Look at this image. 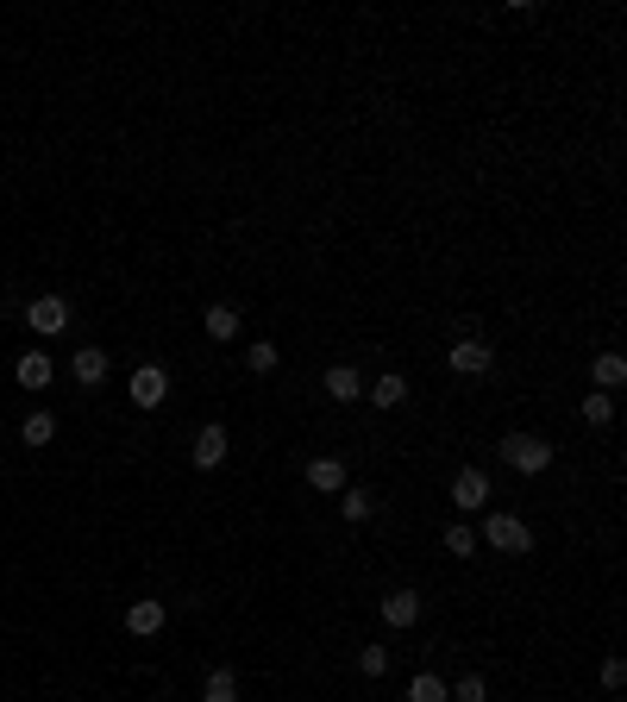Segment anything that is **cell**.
Wrapping results in <instances>:
<instances>
[{
    "mask_svg": "<svg viewBox=\"0 0 627 702\" xmlns=\"http://www.w3.org/2000/svg\"><path fill=\"white\" fill-rule=\"evenodd\" d=\"M496 458L508 464V471H521V477H540V471H552V439H540V433H502Z\"/></svg>",
    "mask_w": 627,
    "mask_h": 702,
    "instance_id": "6da1fadb",
    "label": "cell"
},
{
    "mask_svg": "<svg viewBox=\"0 0 627 702\" xmlns=\"http://www.w3.org/2000/svg\"><path fill=\"white\" fill-rule=\"evenodd\" d=\"M477 546H490V552H502V558H527V552H533V527L521 521V514H483Z\"/></svg>",
    "mask_w": 627,
    "mask_h": 702,
    "instance_id": "7a4b0ae2",
    "label": "cell"
},
{
    "mask_svg": "<svg viewBox=\"0 0 627 702\" xmlns=\"http://www.w3.org/2000/svg\"><path fill=\"white\" fill-rule=\"evenodd\" d=\"M26 326H32L38 339L69 333V301H63V295H38V301H26Z\"/></svg>",
    "mask_w": 627,
    "mask_h": 702,
    "instance_id": "3957f363",
    "label": "cell"
},
{
    "mask_svg": "<svg viewBox=\"0 0 627 702\" xmlns=\"http://www.w3.org/2000/svg\"><path fill=\"white\" fill-rule=\"evenodd\" d=\"M446 364L458 370V377H490V364H496V351H490V345H483L477 333H464V339H458V345L446 351Z\"/></svg>",
    "mask_w": 627,
    "mask_h": 702,
    "instance_id": "277c9868",
    "label": "cell"
},
{
    "mask_svg": "<svg viewBox=\"0 0 627 702\" xmlns=\"http://www.w3.org/2000/svg\"><path fill=\"white\" fill-rule=\"evenodd\" d=\"M226 452H232V433L220 427V420H207V427L195 433V471H220V464H226Z\"/></svg>",
    "mask_w": 627,
    "mask_h": 702,
    "instance_id": "5b68a950",
    "label": "cell"
},
{
    "mask_svg": "<svg viewBox=\"0 0 627 702\" xmlns=\"http://www.w3.org/2000/svg\"><path fill=\"white\" fill-rule=\"evenodd\" d=\"M126 389H132V402H138V408H164V395H170V370H164V364H138Z\"/></svg>",
    "mask_w": 627,
    "mask_h": 702,
    "instance_id": "8992f818",
    "label": "cell"
},
{
    "mask_svg": "<svg viewBox=\"0 0 627 702\" xmlns=\"http://www.w3.org/2000/svg\"><path fill=\"white\" fill-rule=\"evenodd\" d=\"M452 502H458L464 514H490V477H483V471H471V464H464V471L452 477Z\"/></svg>",
    "mask_w": 627,
    "mask_h": 702,
    "instance_id": "52a82bcc",
    "label": "cell"
},
{
    "mask_svg": "<svg viewBox=\"0 0 627 702\" xmlns=\"http://www.w3.org/2000/svg\"><path fill=\"white\" fill-rule=\"evenodd\" d=\"M107 370H113V358L101 345H82V351H69V377H76L82 389H101L107 383Z\"/></svg>",
    "mask_w": 627,
    "mask_h": 702,
    "instance_id": "ba28073f",
    "label": "cell"
},
{
    "mask_svg": "<svg viewBox=\"0 0 627 702\" xmlns=\"http://www.w3.org/2000/svg\"><path fill=\"white\" fill-rule=\"evenodd\" d=\"M164 621H170V602H151V596H145V602H132V608H126V634H132V640L164 634Z\"/></svg>",
    "mask_w": 627,
    "mask_h": 702,
    "instance_id": "9c48e42d",
    "label": "cell"
},
{
    "mask_svg": "<svg viewBox=\"0 0 627 702\" xmlns=\"http://www.w3.org/2000/svg\"><path fill=\"white\" fill-rule=\"evenodd\" d=\"M377 608H383L389 627H414V621H421V590H389Z\"/></svg>",
    "mask_w": 627,
    "mask_h": 702,
    "instance_id": "30bf717a",
    "label": "cell"
},
{
    "mask_svg": "<svg viewBox=\"0 0 627 702\" xmlns=\"http://www.w3.org/2000/svg\"><path fill=\"white\" fill-rule=\"evenodd\" d=\"M13 377H19V389L44 395V389H51V377H57V364L44 358V351H26V358H19V370H13Z\"/></svg>",
    "mask_w": 627,
    "mask_h": 702,
    "instance_id": "8fae6325",
    "label": "cell"
},
{
    "mask_svg": "<svg viewBox=\"0 0 627 702\" xmlns=\"http://www.w3.org/2000/svg\"><path fill=\"white\" fill-rule=\"evenodd\" d=\"M308 489H320V496H339V489H345V458H314V464H308Z\"/></svg>",
    "mask_w": 627,
    "mask_h": 702,
    "instance_id": "7c38bea8",
    "label": "cell"
},
{
    "mask_svg": "<svg viewBox=\"0 0 627 702\" xmlns=\"http://www.w3.org/2000/svg\"><path fill=\"white\" fill-rule=\"evenodd\" d=\"M207 339H220V345H232L239 339V308H232V301H214V308H207Z\"/></svg>",
    "mask_w": 627,
    "mask_h": 702,
    "instance_id": "4fadbf2b",
    "label": "cell"
},
{
    "mask_svg": "<svg viewBox=\"0 0 627 702\" xmlns=\"http://www.w3.org/2000/svg\"><path fill=\"white\" fill-rule=\"evenodd\" d=\"M320 383H327V395H333V402H358V395H364V377H358L352 364H333Z\"/></svg>",
    "mask_w": 627,
    "mask_h": 702,
    "instance_id": "5bb4252c",
    "label": "cell"
},
{
    "mask_svg": "<svg viewBox=\"0 0 627 702\" xmlns=\"http://www.w3.org/2000/svg\"><path fill=\"white\" fill-rule=\"evenodd\" d=\"M370 402H377V408H402L408 402V377H402V370H383V377L370 383Z\"/></svg>",
    "mask_w": 627,
    "mask_h": 702,
    "instance_id": "9a60e30c",
    "label": "cell"
},
{
    "mask_svg": "<svg viewBox=\"0 0 627 702\" xmlns=\"http://www.w3.org/2000/svg\"><path fill=\"white\" fill-rule=\"evenodd\" d=\"M19 439H26V446L32 452H44V446H51V439H57V414H26V420H19Z\"/></svg>",
    "mask_w": 627,
    "mask_h": 702,
    "instance_id": "2e32d148",
    "label": "cell"
},
{
    "mask_svg": "<svg viewBox=\"0 0 627 702\" xmlns=\"http://www.w3.org/2000/svg\"><path fill=\"white\" fill-rule=\"evenodd\" d=\"M339 514H345V521H370V514H377V496L345 483V489H339Z\"/></svg>",
    "mask_w": 627,
    "mask_h": 702,
    "instance_id": "e0dca14e",
    "label": "cell"
},
{
    "mask_svg": "<svg viewBox=\"0 0 627 702\" xmlns=\"http://www.w3.org/2000/svg\"><path fill=\"white\" fill-rule=\"evenodd\" d=\"M408 702H452V684H446V677H433V671H421L408 684Z\"/></svg>",
    "mask_w": 627,
    "mask_h": 702,
    "instance_id": "ac0fdd59",
    "label": "cell"
},
{
    "mask_svg": "<svg viewBox=\"0 0 627 702\" xmlns=\"http://www.w3.org/2000/svg\"><path fill=\"white\" fill-rule=\"evenodd\" d=\"M245 364H251V377H270V370L283 364V351H276L270 339H258V345H245Z\"/></svg>",
    "mask_w": 627,
    "mask_h": 702,
    "instance_id": "d6986e66",
    "label": "cell"
},
{
    "mask_svg": "<svg viewBox=\"0 0 627 702\" xmlns=\"http://www.w3.org/2000/svg\"><path fill=\"white\" fill-rule=\"evenodd\" d=\"M621 377H627V358H621V351H602V358H596V383H602V395L621 389Z\"/></svg>",
    "mask_w": 627,
    "mask_h": 702,
    "instance_id": "ffe728a7",
    "label": "cell"
},
{
    "mask_svg": "<svg viewBox=\"0 0 627 702\" xmlns=\"http://www.w3.org/2000/svg\"><path fill=\"white\" fill-rule=\"evenodd\" d=\"M577 414H584L590 420V427H609V420H615V395H584V402H577Z\"/></svg>",
    "mask_w": 627,
    "mask_h": 702,
    "instance_id": "44dd1931",
    "label": "cell"
},
{
    "mask_svg": "<svg viewBox=\"0 0 627 702\" xmlns=\"http://www.w3.org/2000/svg\"><path fill=\"white\" fill-rule=\"evenodd\" d=\"M446 552H452V558H477V527L452 521V527H446Z\"/></svg>",
    "mask_w": 627,
    "mask_h": 702,
    "instance_id": "7402d4cb",
    "label": "cell"
},
{
    "mask_svg": "<svg viewBox=\"0 0 627 702\" xmlns=\"http://www.w3.org/2000/svg\"><path fill=\"white\" fill-rule=\"evenodd\" d=\"M452 702H490V684H483L477 671H464L458 684H452Z\"/></svg>",
    "mask_w": 627,
    "mask_h": 702,
    "instance_id": "603a6c76",
    "label": "cell"
},
{
    "mask_svg": "<svg viewBox=\"0 0 627 702\" xmlns=\"http://www.w3.org/2000/svg\"><path fill=\"white\" fill-rule=\"evenodd\" d=\"M207 696H239V671L214 665V671H207Z\"/></svg>",
    "mask_w": 627,
    "mask_h": 702,
    "instance_id": "cb8c5ba5",
    "label": "cell"
},
{
    "mask_svg": "<svg viewBox=\"0 0 627 702\" xmlns=\"http://www.w3.org/2000/svg\"><path fill=\"white\" fill-rule=\"evenodd\" d=\"M358 671L364 677H383L389 671V646H358Z\"/></svg>",
    "mask_w": 627,
    "mask_h": 702,
    "instance_id": "d4e9b609",
    "label": "cell"
},
{
    "mask_svg": "<svg viewBox=\"0 0 627 702\" xmlns=\"http://www.w3.org/2000/svg\"><path fill=\"white\" fill-rule=\"evenodd\" d=\"M627 684V665L621 659H602V690H621Z\"/></svg>",
    "mask_w": 627,
    "mask_h": 702,
    "instance_id": "484cf974",
    "label": "cell"
},
{
    "mask_svg": "<svg viewBox=\"0 0 627 702\" xmlns=\"http://www.w3.org/2000/svg\"><path fill=\"white\" fill-rule=\"evenodd\" d=\"M201 702H239V696H201Z\"/></svg>",
    "mask_w": 627,
    "mask_h": 702,
    "instance_id": "4316f807",
    "label": "cell"
}]
</instances>
